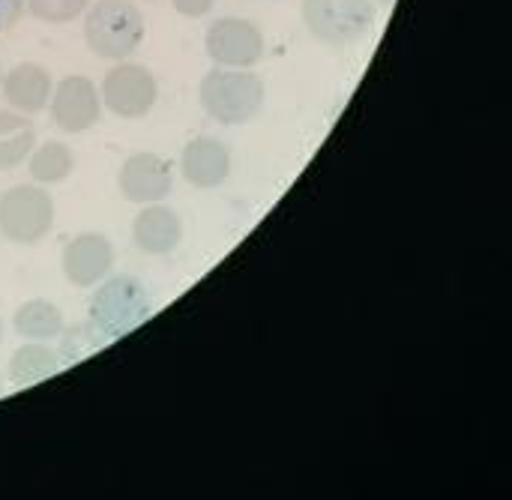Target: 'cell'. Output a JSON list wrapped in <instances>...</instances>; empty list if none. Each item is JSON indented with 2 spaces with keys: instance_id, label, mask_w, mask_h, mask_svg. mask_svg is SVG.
Here are the masks:
<instances>
[{
  "instance_id": "5bb4252c",
  "label": "cell",
  "mask_w": 512,
  "mask_h": 500,
  "mask_svg": "<svg viewBox=\"0 0 512 500\" xmlns=\"http://www.w3.org/2000/svg\"><path fill=\"white\" fill-rule=\"evenodd\" d=\"M63 366L66 363H63L60 351L48 348L45 342H27L9 360V381L15 387H33V384L54 378Z\"/></svg>"
},
{
  "instance_id": "7a4b0ae2",
  "label": "cell",
  "mask_w": 512,
  "mask_h": 500,
  "mask_svg": "<svg viewBox=\"0 0 512 500\" xmlns=\"http://www.w3.org/2000/svg\"><path fill=\"white\" fill-rule=\"evenodd\" d=\"M204 111L222 126H243L264 108V81L249 69L216 66L198 84Z\"/></svg>"
},
{
  "instance_id": "277c9868",
  "label": "cell",
  "mask_w": 512,
  "mask_h": 500,
  "mask_svg": "<svg viewBox=\"0 0 512 500\" xmlns=\"http://www.w3.org/2000/svg\"><path fill=\"white\" fill-rule=\"evenodd\" d=\"M375 0H303V21L324 45H354L375 27Z\"/></svg>"
},
{
  "instance_id": "ac0fdd59",
  "label": "cell",
  "mask_w": 512,
  "mask_h": 500,
  "mask_svg": "<svg viewBox=\"0 0 512 500\" xmlns=\"http://www.w3.org/2000/svg\"><path fill=\"white\" fill-rule=\"evenodd\" d=\"M90 0H27V9L33 18L45 21V24H66L75 21L78 15L87 12Z\"/></svg>"
},
{
  "instance_id": "30bf717a",
  "label": "cell",
  "mask_w": 512,
  "mask_h": 500,
  "mask_svg": "<svg viewBox=\"0 0 512 500\" xmlns=\"http://www.w3.org/2000/svg\"><path fill=\"white\" fill-rule=\"evenodd\" d=\"M114 267V246L108 237L96 231H84L72 237L63 249V276L75 288L99 285Z\"/></svg>"
},
{
  "instance_id": "8992f818",
  "label": "cell",
  "mask_w": 512,
  "mask_h": 500,
  "mask_svg": "<svg viewBox=\"0 0 512 500\" xmlns=\"http://www.w3.org/2000/svg\"><path fill=\"white\" fill-rule=\"evenodd\" d=\"M99 96H102V105L114 117L141 120L153 111V105L159 99V84L150 69H144L138 63H117L105 75Z\"/></svg>"
},
{
  "instance_id": "603a6c76",
  "label": "cell",
  "mask_w": 512,
  "mask_h": 500,
  "mask_svg": "<svg viewBox=\"0 0 512 500\" xmlns=\"http://www.w3.org/2000/svg\"><path fill=\"white\" fill-rule=\"evenodd\" d=\"M0 393H3V378H0Z\"/></svg>"
},
{
  "instance_id": "cb8c5ba5",
  "label": "cell",
  "mask_w": 512,
  "mask_h": 500,
  "mask_svg": "<svg viewBox=\"0 0 512 500\" xmlns=\"http://www.w3.org/2000/svg\"><path fill=\"white\" fill-rule=\"evenodd\" d=\"M378 3H393V0H378Z\"/></svg>"
},
{
  "instance_id": "d6986e66",
  "label": "cell",
  "mask_w": 512,
  "mask_h": 500,
  "mask_svg": "<svg viewBox=\"0 0 512 500\" xmlns=\"http://www.w3.org/2000/svg\"><path fill=\"white\" fill-rule=\"evenodd\" d=\"M60 339H63V345H60L63 363H72V360H78V357H84V354H93L96 348L105 345V342L93 333L90 324H78V327H72V330H63Z\"/></svg>"
},
{
  "instance_id": "ba28073f",
  "label": "cell",
  "mask_w": 512,
  "mask_h": 500,
  "mask_svg": "<svg viewBox=\"0 0 512 500\" xmlns=\"http://www.w3.org/2000/svg\"><path fill=\"white\" fill-rule=\"evenodd\" d=\"M51 120L63 132H87L102 117V96L99 87L87 75H66L51 90Z\"/></svg>"
},
{
  "instance_id": "ffe728a7",
  "label": "cell",
  "mask_w": 512,
  "mask_h": 500,
  "mask_svg": "<svg viewBox=\"0 0 512 500\" xmlns=\"http://www.w3.org/2000/svg\"><path fill=\"white\" fill-rule=\"evenodd\" d=\"M27 0H0V30H9L18 24V18L24 15Z\"/></svg>"
},
{
  "instance_id": "9a60e30c",
  "label": "cell",
  "mask_w": 512,
  "mask_h": 500,
  "mask_svg": "<svg viewBox=\"0 0 512 500\" xmlns=\"http://www.w3.org/2000/svg\"><path fill=\"white\" fill-rule=\"evenodd\" d=\"M12 327L27 342H51V339H60V333L66 330L60 309L48 300L21 303L18 312L12 315Z\"/></svg>"
},
{
  "instance_id": "8fae6325",
  "label": "cell",
  "mask_w": 512,
  "mask_h": 500,
  "mask_svg": "<svg viewBox=\"0 0 512 500\" xmlns=\"http://www.w3.org/2000/svg\"><path fill=\"white\" fill-rule=\"evenodd\" d=\"M180 171L195 189H216L231 174V150L216 138H195L183 147Z\"/></svg>"
},
{
  "instance_id": "7c38bea8",
  "label": "cell",
  "mask_w": 512,
  "mask_h": 500,
  "mask_svg": "<svg viewBox=\"0 0 512 500\" xmlns=\"http://www.w3.org/2000/svg\"><path fill=\"white\" fill-rule=\"evenodd\" d=\"M132 240L147 255H171L183 243V219L162 204H147L132 222Z\"/></svg>"
},
{
  "instance_id": "e0dca14e",
  "label": "cell",
  "mask_w": 512,
  "mask_h": 500,
  "mask_svg": "<svg viewBox=\"0 0 512 500\" xmlns=\"http://www.w3.org/2000/svg\"><path fill=\"white\" fill-rule=\"evenodd\" d=\"M75 153L63 141H45L27 156V171L36 183H60L72 174Z\"/></svg>"
},
{
  "instance_id": "7402d4cb",
  "label": "cell",
  "mask_w": 512,
  "mask_h": 500,
  "mask_svg": "<svg viewBox=\"0 0 512 500\" xmlns=\"http://www.w3.org/2000/svg\"><path fill=\"white\" fill-rule=\"evenodd\" d=\"M0 342H3V321H0Z\"/></svg>"
},
{
  "instance_id": "4fadbf2b",
  "label": "cell",
  "mask_w": 512,
  "mask_h": 500,
  "mask_svg": "<svg viewBox=\"0 0 512 500\" xmlns=\"http://www.w3.org/2000/svg\"><path fill=\"white\" fill-rule=\"evenodd\" d=\"M51 90H54V81H51L48 69L39 66V63H18L3 78V99H6V105L12 111L27 114V117L48 105Z\"/></svg>"
},
{
  "instance_id": "44dd1931",
  "label": "cell",
  "mask_w": 512,
  "mask_h": 500,
  "mask_svg": "<svg viewBox=\"0 0 512 500\" xmlns=\"http://www.w3.org/2000/svg\"><path fill=\"white\" fill-rule=\"evenodd\" d=\"M213 3H216V0H171V6H174L180 15H186V18H201V15H207V12L213 9Z\"/></svg>"
},
{
  "instance_id": "2e32d148",
  "label": "cell",
  "mask_w": 512,
  "mask_h": 500,
  "mask_svg": "<svg viewBox=\"0 0 512 500\" xmlns=\"http://www.w3.org/2000/svg\"><path fill=\"white\" fill-rule=\"evenodd\" d=\"M36 144V126L21 111H0V171L27 162Z\"/></svg>"
},
{
  "instance_id": "3957f363",
  "label": "cell",
  "mask_w": 512,
  "mask_h": 500,
  "mask_svg": "<svg viewBox=\"0 0 512 500\" xmlns=\"http://www.w3.org/2000/svg\"><path fill=\"white\" fill-rule=\"evenodd\" d=\"M84 39L102 60H126L144 39V15L129 0H96L84 18Z\"/></svg>"
},
{
  "instance_id": "6da1fadb",
  "label": "cell",
  "mask_w": 512,
  "mask_h": 500,
  "mask_svg": "<svg viewBox=\"0 0 512 500\" xmlns=\"http://www.w3.org/2000/svg\"><path fill=\"white\" fill-rule=\"evenodd\" d=\"M150 312L153 300L144 282H138L135 276H111L102 279V285L96 288L87 309V324L102 342H114L141 327Z\"/></svg>"
},
{
  "instance_id": "52a82bcc",
  "label": "cell",
  "mask_w": 512,
  "mask_h": 500,
  "mask_svg": "<svg viewBox=\"0 0 512 500\" xmlns=\"http://www.w3.org/2000/svg\"><path fill=\"white\" fill-rule=\"evenodd\" d=\"M204 48L216 66L249 69L264 54V33L249 18H219L207 27Z\"/></svg>"
},
{
  "instance_id": "5b68a950",
  "label": "cell",
  "mask_w": 512,
  "mask_h": 500,
  "mask_svg": "<svg viewBox=\"0 0 512 500\" xmlns=\"http://www.w3.org/2000/svg\"><path fill=\"white\" fill-rule=\"evenodd\" d=\"M54 228V198L42 186H12L0 195V234L33 246Z\"/></svg>"
},
{
  "instance_id": "9c48e42d",
  "label": "cell",
  "mask_w": 512,
  "mask_h": 500,
  "mask_svg": "<svg viewBox=\"0 0 512 500\" xmlns=\"http://www.w3.org/2000/svg\"><path fill=\"white\" fill-rule=\"evenodd\" d=\"M117 186H120V195L132 204H159L162 198L171 195L174 168L159 153L141 150V153H132L120 165Z\"/></svg>"
}]
</instances>
